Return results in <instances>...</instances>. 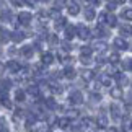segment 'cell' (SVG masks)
Masks as SVG:
<instances>
[{"label":"cell","mask_w":132,"mask_h":132,"mask_svg":"<svg viewBox=\"0 0 132 132\" xmlns=\"http://www.w3.org/2000/svg\"><path fill=\"white\" fill-rule=\"evenodd\" d=\"M75 31H77V34H75V36H78L80 39H88L90 36H91V31H90V28H87L85 26V24H78L77 28H75Z\"/></svg>","instance_id":"6da1fadb"},{"label":"cell","mask_w":132,"mask_h":132,"mask_svg":"<svg viewBox=\"0 0 132 132\" xmlns=\"http://www.w3.org/2000/svg\"><path fill=\"white\" fill-rule=\"evenodd\" d=\"M16 20L20 21V24H24V26H28V24L33 21V15L28 13V12H20L18 16H16Z\"/></svg>","instance_id":"7a4b0ae2"},{"label":"cell","mask_w":132,"mask_h":132,"mask_svg":"<svg viewBox=\"0 0 132 132\" xmlns=\"http://www.w3.org/2000/svg\"><path fill=\"white\" fill-rule=\"evenodd\" d=\"M109 111H111L113 119H121V116H122V109H121V106L118 103H111L109 104Z\"/></svg>","instance_id":"3957f363"},{"label":"cell","mask_w":132,"mask_h":132,"mask_svg":"<svg viewBox=\"0 0 132 132\" xmlns=\"http://www.w3.org/2000/svg\"><path fill=\"white\" fill-rule=\"evenodd\" d=\"M114 47L118 49V51H127L130 46H129V43L126 41L124 38H116L114 39Z\"/></svg>","instance_id":"277c9868"},{"label":"cell","mask_w":132,"mask_h":132,"mask_svg":"<svg viewBox=\"0 0 132 132\" xmlns=\"http://www.w3.org/2000/svg\"><path fill=\"white\" fill-rule=\"evenodd\" d=\"M69 101L72 104H82L83 103V95L80 93V91H72L69 96Z\"/></svg>","instance_id":"5b68a950"},{"label":"cell","mask_w":132,"mask_h":132,"mask_svg":"<svg viewBox=\"0 0 132 132\" xmlns=\"http://www.w3.org/2000/svg\"><path fill=\"white\" fill-rule=\"evenodd\" d=\"M5 69L8 70V72H12V73H18L20 72V64L16 62V60H8L7 65H3Z\"/></svg>","instance_id":"8992f818"},{"label":"cell","mask_w":132,"mask_h":132,"mask_svg":"<svg viewBox=\"0 0 132 132\" xmlns=\"http://www.w3.org/2000/svg\"><path fill=\"white\" fill-rule=\"evenodd\" d=\"M88 124H90V121H88V119H82V121H80V122H77V124H73V127H72V130H73V132H80V130L87 129V127H88Z\"/></svg>","instance_id":"52a82bcc"},{"label":"cell","mask_w":132,"mask_h":132,"mask_svg":"<svg viewBox=\"0 0 132 132\" xmlns=\"http://www.w3.org/2000/svg\"><path fill=\"white\" fill-rule=\"evenodd\" d=\"M24 36H26V34H24L23 31H13V33H10V39L15 41V43H21L23 39H24Z\"/></svg>","instance_id":"ba28073f"},{"label":"cell","mask_w":132,"mask_h":132,"mask_svg":"<svg viewBox=\"0 0 132 132\" xmlns=\"http://www.w3.org/2000/svg\"><path fill=\"white\" fill-rule=\"evenodd\" d=\"M62 75H64L65 78H69V80H73V78H75V75H77V72L73 70V67H70V65H67V67L64 69Z\"/></svg>","instance_id":"9c48e42d"},{"label":"cell","mask_w":132,"mask_h":132,"mask_svg":"<svg viewBox=\"0 0 132 132\" xmlns=\"http://www.w3.org/2000/svg\"><path fill=\"white\" fill-rule=\"evenodd\" d=\"M57 126L60 129H69L72 126V122H70L69 118H60V119H57Z\"/></svg>","instance_id":"30bf717a"},{"label":"cell","mask_w":132,"mask_h":132,"mask_svg":"<svg viewBox=\"0 0 132 132\" xmlns=\"http://www.w3.org/2000/svg\"><path fill=\"white\" fill-rule=\"evenodd\" d=\"M0 103H2L5 108H12V101L8 100V96L5 95V91L0 90Z\"/></svg>","instance_id":"8fae6325"},{"label":"cell","mask_w":132,"mask_h":132,"mask_svg":"<svg viewBox=\"0 0 132 132\" xmlns=\"http://www.w3.org/2000/svg\"><path fill=\"white\" fill-rule=\"evenodd\" d=\"M95 16H96L95 8H91V7H85V18H87L88 21H93Z\"/></svg>","instance_id":"7c38bea8"},{"label":"cell","mask_w":132,"mask_h":132,"mask_svg":"<svg viewBox=\"0 0 132 132\" xmlns=\"http://www.w3.org/2000/svg\"><path fill=\"white\" fill-rule=\"evenodd\" d=\"M75 34H77V31H75V26H70V24H67V26H65V38H67V39H73Z\"/></svg>","instance_id":"4fadbf2b"},{"label":"cell","mask_w":132,"mask_h":132,"mask_svg":"<svg viewBox=\"0 0 132 132\" xmlns=\"http://www.w3.org/2000/svg\"><path fill=\"white\" fill-rule=\"evenodd\" d=\"M69 13L72 15V16H75V15H78V13H80V7H78V3H75V2H70V3H69Z\"/></svg>","instance_id":"5bb4252c"},{"label":"cell","mask_w":132,"mask_h":132,"mask_svg":"<svg viewBox=\"0 0 132 132\" xmlns=\"http://www.w3.org/2000/svg\"><path fill=\"white\" fill-rule=\"evenodd\" d=\"M96 126H98V127H106V126H108V118H106L104 114H100L98 118H96Z\"/></svg>","instance_id":"9a60e30c"},{"label":"cell","mask_w":132,"mask_h":132,"mask_svg":"<svg viewBox=\"0 0 132 132\" xmlns=\"http://www.w3.org/2000/svg\"><path fill=\"white\" fill-rule=\"evenodd\" d=\"M52 60H54L52 54H51V52H46V54H43V57H41V64L43 65H49V64H52Z\"/></svg>","instance_id":"2e32d148"},{"label":"cell","mask_w":132,"mask_h":132,"mask_svg":"<svg viewBox=\"0 0 132 132\" xmlns=\"http://www.w3.org/2000/svg\"><path fill=\"white\" fill-rule=\"evenodd\" d=\"M33 52H34L33 46H23V47H21V54L24 55V57H31Z\"/></svg>","instance_id":"e0dca14e"},{"label":"cell","mask_w":132,"mask_h":132,"mask_svg":"<svg viewBox=\"0 0 132 132\" xmlns=\"http://www.w3.org/2000/svg\"><path fill=\"white\" fill-rule=\"evenodd\" d=\"M44 104H46V108H47V109H55V108H57V103H55L54 98H46L44 100Z\"/></svg>","instance_id":"ac0fdd59"},{"label":"cell","mask_w":132,"mask_h":132,"mask_svg":"<svg viewBox=\"0 0 132 132\" xmlns=\"http://www.w3.org/2000/svg\"><path fill=\"white\" fill-rule=\"evenodd\" d=\"M93 47L98 51V52H104L108 46H106V43H103V41H96V43L93 44ZM93 47H91V49H93Z\"/></svg>","instance_id":"d6986e66"},{"label":"cell","mask_w":132,"mask_h":132,"mask_svg":"<svg viewBox=\"0 0 132 132\" xmlns=\"http://www.w3.org/2000/svg\"><path fill=\"white\" fill-rule=\"evenodd\" d=\"M106 23H108L111 28L116 26V24H118V18H116V15H113V13L108 15V16H106Z\"/></svg>","instance_id":"ffe728a7"},{"label":"cell","mask_w":132,"mask_h":132,"mask_svg":"<svg viewBox=\"0 0 132 132\" xmlns=\"http://www.w3.org/2000/svg\"><path fill=\"white\" fill-rule=\"evenodd\" d=\"M82 77H83V80H87V82H90V80H93L95 78V73L91 72V70H82Z\"/></svg>","instance_id":"44dd1931"},{"label":"cell","mask_w":132,"mask_h":132,"mask_svg":"<svg viewBox=\"0 0 132 132\" xmlns=\"http://www.w3.org/2000/svg\"><path fill=\"white\" fill-rule=\"evenodd\" d=\"M111 96H113V98H121V96H122L121 87H114V88H111Z\"/></svg>","instance_id":"7402d4cb"},{"label":"cell","mask_w":132,"mask_h":132,"mask_svg":"<svg viewBox=\"0 0 132 132\" xmlns=\"http://www.w3.org/2000/svg\"><path fill=\"white\" fill-rule=\"evenodd\" d=\"M95 33H96V36H100V38H103V36H108V31L103 28V26H96V29H95Z\"/></svg>","instance_id":"603a6c76"},{"label":"cell","mask_w":132,"mask_h":132,"mask_svg":"<svg viewBox=\"0 0 132 132\" xmlns=\"http://www.w3.org/2000/svg\"><path fill=\"white\" fill-rule=\"evenodd\" d=\"M10 39V33L7 31V29H0V41L2 43H7Z\"/></svg>","instance_id":"cb8c5ba5"},{"label":"cell","mask_w":132,"mask_h":132,"mask_svg":"<svg viewBox=\"0 0 132 132\" xmlns=\"http://www.w3.org/2000/svg\"><path fill=\"white\" fill-rule=\"evenodd\" d=\"M65 21H67V20H65V18H62V16H60V18H57V20H55V28H57V29H60V28H65V26H67V23H65Z\"/></svg>","instance_id":"d4e9b609"},{"label":"cell","mask_w":132,"mask_h":132,"mask_svg":"<svg viewBox=\"0 0 132 132\" xmlns=\"http://www.w3.org/2000/svg\"><path fill=\"white\" fill-rule=\"evenodd\" d=\"M28 93L33 95V96H39V87H38V85H31V87H28Z\"/></svg>","instance_id":"484cf974"},{"label":"cell","mask_w":132,"mask_h":132,"mask_svg":"<svg viewBox=\"0 0 132 132\" xmlns=\"http://www.w3.org/2000/svg\"><path fill=\"white\" fill-rule=\"evenodd\" d=\"M2 87H0V90L2 91H8L10 90V87H12V80H2Z\"/></svg>","instance_id":"4316f807"},{"label":"cell","mask_w":132,"mask_h":132,"mask_svg":"<svg viewBox=\"0 0 132 132\" xmlns=\"http://www.w3.org/2000/svg\"><path fill=\"white\" fill-rule=\"evenodd\" d=\"M15 100H16L18 103H23V101H24V91L23 90H16V93H15Z\"/></svg>","instance_id":"83f0119b"},{"label":"cell","mask_w":132,"mask_h":132,"mask_svg":"<svg viewBox=\"0 0 132 132\" xmlns=\"http://www.w3.org/2000/svg\"><path fill=\"white\" fill-rule=\"evenodd\" d=\"M100 82L104 85V87H111V77H108V75H101L100 77Z\"/></svg>","instance_id":"f1b7e54d"},{"label":"cell","mask_w":132,"mask_h":132,"mask_svg":"<svg viewBox=\"0 0 132 132\" xmlns=\"http://www.w3.org/2000/svg\"><path fill=\"white\" fill-rule=\"evenodd\" d=\"M34 132H51L47 124H39L38 127H34Z\"/></svg>","instance_id":"f546056e"},{"label":"cell","mask_w":132,"mask_h":132,"mask_svg":"<svg viewBox=\"0 0 132 132\" xmlns=\"http://www.w3.org/2000/svg\"><path fill=\"white\" fill-rule=\"evenodd\" d=\"M91 52H93V49H91L90 46H83V47H82V55H83V57H90Z\"/></svg>","instance_id":"4dcf8cb0"},{"label":"cell","mask_w":132,"mask_h":132,"mask_svg":"<svg viewBox=\"0 0 132 132\" xmlns=\"http://www.w3.org/2000/svg\"><path fill=\"white\" fill-rule=\"evenodd\" d=\"M114 78L119 82V85H124V83H127V82H129L126 75H119V73H116V75H114Z\"/></svg>","instance_id":"1f68e13d"},{"label":"cell","mask_w":132,"mask_h":132,"mask_svg":"<svg viewBox=\"0 0 132 132\" xmlns=\"http://www.w3.org/2000/svg\"><path fill=\"white\" fill-rule=\"evenodd\" d=\"M121 34H122V38H124V36H126V38L130 36V26H129V24H126V26L121 28Z\"/></svg>","instance_id":"d6a6232c"},{"label":"cell","mask_w":132,"mask_h":132,"mask_svg":"<svg viewBox=\"0 0 132 132\" xmlns=\"http://www.w3.org/2000/svg\"><path fill=\"white\" fill-rule=\"evenodd\" d=\"M106 16H108V13H106V12H103V13L98 15V23H100V26H103V24L106 23Z\"/></svg>","instance_id":"836d02e7"},{"label":"cell","mask_w":132,"mask_h":132,"mask_svg":"<svg viewBox=\"0 0 132 132\" xmlns=\"http://www.w3.org/2000/svg\"><path fill=\"white\" fill-rule=\"evenodd\" d=\"M122 18H126L127 21H130V20H132V10L130 8H126L124 12H122Z\"/></svg>","instance_id":"e575fe53"},{"label":"cell","mask_w":132,"mask_h":132,"mask_svg":"<svg viewBox=\"0 0 132 132\" xmlns=\"http://www.w3.org/2000/svg\"><path fill=\"white\" fill-rule=\"evenodd\" d=\"M119 54L118 52H113V54H109V62L111 64H116V62H119Z\"/></svg>","instance_id":"d590c367"},{"label":"cell","mask_w":132,"mask_h":132,"mask_svg":"<svg viewBox=\"0 0 132 132\" xmlns=\"http://www.w3.org/2000/svg\"><path fill=\"white\" fill-rule=\"evenodd\" d=\"M100 101H101V95L100 93H93V95H91V103H93V104L100 103Z\"/></svg>","instance_id":"8d00e7d4"},{"label":"cell","mask_w":132,"mask_h":132,"mask_svg":"<svg viewBox=\"0 0 132 132\" xmlns=\"http://www.w3.org/2000/svg\"><path fill=\"white\" fill-rule=\"evenodd\" d=\"M0 130H8V127H7V121H5V118H0Z\"/></svg>","instance_id":"74e56055"},{"label":"cell","mask_w":132,"mask_h":132,"mask_svg":"<svg viewBox=\"0 0 132 132\" xmlns=\"http://www.w3.org/2000/svg\"><path fill=\"white\" fill-rule=\"evenodd\" d=\"M118 3H119V2H109L108 5H106V7H108V10H109V12H113V10H116V7H118Z\"/></svg>","instance_id":"f35d334b"},{"label":"cell","mask_w":132,"mask_h":132,"mask_svg":"<svg viewBox=\"0 0 132 132\" xmlns=\"http://www.w3.org/2000/svg\"><path fill=\"white\" fill-rule=\"evenodd\" d=\"M80 62H82L83 65H88V64L91 62V59H90V57H83V55H80Z\"/></svg>","instance_id":"ab89813d"},{"label":"cell","mask_w":132,"mask_h":132,"mask_svg":"<svg viewBox=\"0 0 132 132\" xmlns=\"http://www.w3.org/2000/svg\"><path fill=\"white\" fill-rule=\"evenodd\" d=\"M122 67L129 72V70H130V59H126V60H124V62H122Z\"/></svg>","instance_id":"60d3db41"},{"label":"cell","mask_w":132,"mask_h":132,"mask_svg":"<svg viewBox=\"0 0 132 132\" xmlns=\"http://www.w3.org/2000/svg\"><path fill=\"white\" fill-rule=\"evenodd\" d=\"M62 47H64V51H67V52H69V51H72V46H70L69 41H64L62 43Z\"/></svg>","instance_id":"b9f144b4"},{"label":"cell","mask_w":132,"mask_h":132,"mask_svg":"<svg viewBox=\"0 0 132 132\" xmlns=\"http://www.w3.org/2000/svg\"><path fill=\"white\" fill-rule=\"evenodd\" d=\"M13 119H15V121L23 119V111H16V113H15V116H13Z\"/></svg>","instance_id":"7bdbcfd3"},{"label":"cell","mask_w":132,"mask_h":132,"mask_svg":"<svg viewBox=\"0 0 132 132\" xmlns=\"http://www.w3.org/2000/svg\"><path fill=\"white\" fill-rule=\"evenodd\" d=\"M52 91H54V93H62V87H60V85H54Z\"/></svg>","instance_id":"ee69618b"},{"label":"cell","mask_w":132,"mask_h":132,"mask_svg":"<svg viewBox=\"0 0 132 132\" xmlns=\"http://www.w3.org/2000/svg\"><path fill=\"white\" fill-rule=\"evenodd\" d=\"M33 70H34V72H38V75H39V73H43V67H41V65H34Z\"/></svg>","instance_id":"f6af8a7d"},{"label":"cell","mask_w":132,"mask_h":132,"mask_svg":"<svg viewBox=\"0 0 132 132\" xmlns=\"http://www.w3.org/2000/svg\"><path fill=\"white\" fill-rule=\"evenodd\" d=\"M49 43L55 44V43H57V36H55V34H51V36H49Z\"/></svg>","instance_id":"bcb514c9"},{"label":"cell","mask_w":132,"mask_h":132,"mask_svg":"<svg viewBox=\"0 0 132 132\" xmlns=\"http://www.w3.org/2000/svg\"><path fill=\"white\" fill-rule=\"evenodd\" d=\"M13 5H15V7H21V5L24 3V2H18V0H15V2H12Z\"/></svg>","instance_id":"7dc6e473"},{"label":"cell","mask_w":132,"mask_h":132,"mask_svg":"<svg viewBox=\"0 0 132 132\" xmlns=\"http://www.w3.org/2000/svg\"><path fill=\"white\" fill-rule=\"evenodd\" d=\"M3 70H5V67H3V64H2V62H0V73H2V72H3Z\"/></svg>","instance_id":"c3c4849f"},{"label":"cell","mask_w":132,"mask_h":132,"mask_svg":"<svg viewBox=\"0 0 132 132\" xmlns=\"http://www.w3.org/2000/svg\"><path fill=\"white\" fill-rule=\"evenodd\" d=\"M108 132H118V130H116L114 127H111V129H108Z\"/></svg>","instance_id":"681fc988"},{"label":"cell","mask_w":132,"mask_h":132,"mask_svg":"<svg viewBox=\"0 0 132 132\" xmlns=\"http://www.w3.org/2000/svg\"><path fill=\"white\" fill-rule=\"evenodd\" d=\"M0 132H8V130H0Z\"/></svg>","instance_id":"f907efd6"}]
</instances>
